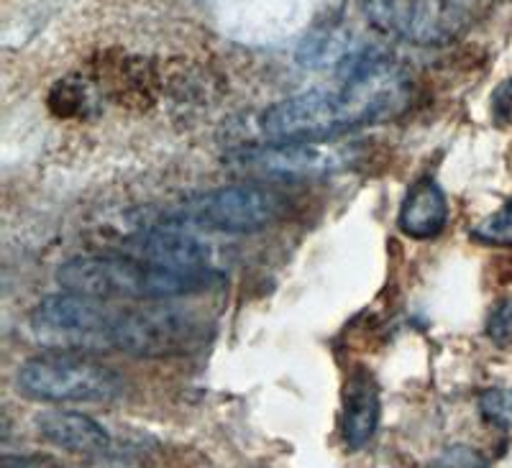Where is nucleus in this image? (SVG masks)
<instances>
[{
    "label": "nucleus",
    "instance_id": "obj_16",
    "mask_svg": "<svg viewBox=\"0 0 512 468\" xmlns=\"http://www.w3.org/2000/svg\"><path fill=\"white\" fill-rule=\"evenodd\" d=\"M431 468H489V463L472 445H451L431 463Z\"/></svg>",
    "mask_w": 512,
    "mask_h": 468
},
{
    "label": "nucleus",
    "instance_id": "obj_10",
    "mask_svg": "<svg viewBox=\"0 0 512 468\" xmlns=\"http://www.w3.org/2000/svg\"><path fill=\"white\" fill-rule=\"evenodd\" d=\"M382 420V399L374 376L367 369L351 374L344 392V412H341V435L351 451H359L372 443Z\"/></svg>",
    "mask_w": 512,
    "mask_h": 468
},
{
    "label": "nucleus",
    "instance_id": "obj_6",
    "mask_svg": "<svg viewBox=\"0 0 512 468\" xmlns=\"http://www.w3.org/2000/svg\"><path fill=\"white\" fill-rule=\"evenodd\" d=\"M116 310L90 297L49 295L31 310V333L54 351H98L111 348V325Z\"/></svg>",
    "mask_w": 512,
    "mask_h": 468
},
{
    "label": "nucleus",
    "instance_id": "obj_2",
    "mask_svg": "<svg viewBox=\"0 0 512 468\" xmlns=\"http://www.w3.org/2000/svg\"><path fill=\"white\" fill-rule=\"evenodd\" d=\"M57 282L64 292L98 302H167L213 289L221 274L213 269L177 272L139 256H75L59 266Z\"/></svg>",
    "mask_w": 512,
    "mask_h": 468
},
{
    "label": "nucleus",
    "instance_id": "obj_14",
    "mask_svg": "<svg viewBox=\"0 0 512 468\" xmlns=\"http://www.w3.org/2000/svg\"><path fill=\"white\" fill-rule=\"evenodd\" d=\"M472 238L487 243V246L512 249V197L489 218H484L479 226L472 228Z\"/></svg>",
    "mask_w": 512,
    "mask_h": 468
},
{
    "label": "nucleus",
    "instance_id": "obj_9",
    "mask_svg": "<svg viewBox=\"0 0 512 468\" xmlns=\"http://www.w3.org/2000/svg\"><path fill=\"white\" fill-rule=\"evenodd\" d=\"M131 251L149 264L177 269V272H200L210 269V246L200 238L169 228H152L136 233Z\"/></svg>",
    "mask_w": 512,
    "mask_h": 468
},
{
    "label": "nucleus",
    "instance_id": "obj_1",
    "mask_svg": "<svg viewBox=\"0 0 512 468\" xmlns=\"http://www.w3.org/2000/svg\"><path fill=\"white\" fill-rule=\"evenodd\" d=\"M338 70L336 87H315L269 105L259 116L264 139L269 144H318L390 121L408 108L410 80L387 54L356 49Z\"/></svg>",
    "mask_w": 512,
    "mask_h": 468
},
{
    "label": "nucleus",
    "instance_id": "obj_11",
    "mask_svg": "<svg viewBox=\"0 0 512 468\" xmlns=\"http://www.w3.org/2000/svg\"><path fill=\"white\" fill-rule=\"evenodd\" d=\"M36 430L41 433V438H47L62 451L80 453V456H98V453L108 451V445H111L108 430L98 420L77 410L39 412Z\"/></svg>",
    "mask_w": 512,
    "mask_h": 468
},
{
    "label": "nucleus",
    "instance_id": "obj_8",
    "mask_svg": "<svg viewBox=\"0 0 512 468\" xmlns=\"http://www.w3.org/2000/svg\"><path fill=\"white\" fill-rule=\"evenodd\" d=\"M356 149L318 141V144H269L246 146L236 151L231 164L239 172L267 177V180H313L331 177L354 167Z\"/></svg>",
    "mask_w": 512,
    "mask_h": 468
},
{
    "label": "nucleus",
    "instance_id": "obj_7",
    "mask_svg": "<svg viewBox=\"0 0 512 468\" xmlns=\"http://www.w3.org/2000/svg\"><path fill=\"white\" fill-rule=\"evenodd\" d=\"M198 336L200 320L192 312L164 302H149L144 307L116 310L111 348L139 359H164L185 351Z\"/></svg>",
    "mask_w": 512,
    "mask_h": 468
},
{
    "label": "nucleus",
    "instance_id": "obj_5",
    "mask_svg": "<svg viewBox=\"0 0 512 468\" xmlns=\"http://www.w3.org/2000/svg\"><path fill=\"white\" fill-rule=\"evenodd\" d=\"M372 29L413 47H446L469 26L461 0H364Z\"/></svg>",
    "mask_w": 512,
    "mask_h": 468
},
{
    "label": "nucleus",
    "instance_id": "obj_15",
    "mask_svg": "<svg viewBox=\"0 0 512 468\" xmlns=\"http://www.w3.org/2000/svg\"><path fill=\"white\" fill-rule=\"evenodd\" d=\"M479 412L489 425L510 428L512 425V389H487L479 397Z\"/></svg>",
    "mask_w": 512,
    "mask_h": 468
},
{
    "label": "nucleus",
    "instance_id": "obj_3",
    "mask_svg": "<svg viewBox=\"0 0 512 468\" xmlns=\"http://www.w3.org/2000/svg\"><path fill=\"white\" fill-rule=\"evenodd\" d=\"M16 387L26 397L49 405H95L121 397L126 382L116 369L100 361L70 351H54L21 364Z\"/></svg>",
    "mask_w": 512,
    "mask_h": 468
},
{
    "label": "nucleus",
    "instance_id": "obj_18",
    "mask_svg": "<svg viewBox=\"0 0 512 468\" xmlns=\"http://www.w3.org/2000/svg\"><path fill=\"white\" fill-rule=\"evenodd\" d=\"M492 113L500 123H512V80H505L492 95Z\"/></svg>",
    "mask_w": 512,
    "mask_h": 468
},
{
    "label": "nucleus",
    "instance_id": "obj_4",
    "mask_svg": "<svg viewBox=\"0 0 512 468\" xmlns=\"http://www.w3.org/2000/svg\"><path fill=\"white\" fill-rule=\"evenodd\" d=\"M282 218H285V200L277 192L251 182H239L190 197L187 203H182L177 215H169L167 220L246 236V233L264 231Z\"/></svg>",
    "mask_w": 512,
    "mask_h": 468
},
{
    "label": "nucleus",
    "instance_id": "obj_20",
    "mask_svg": "<svg viewBox=\"0 0 512 468\" xmlns=\"http://www.w3.org/2000/svg\"><path fill=\"white\" fill-rule=\"evenodd\" d=\"M82 468H144L139 461H134V458H121V456H103V453H98V456L93 458L90 463H85Z\"/></svg>",
    "mask_w": 512,
    "mask_h": 468
},
{
    "label": "nucleus",
    "instance_id": "obj_13",
    "mask_svg": "<svg viewBox=\"0 0 512 468\" xmlns=\"http://www.w3.org/2000/svg\"><path fill=\"white\" fill-rule=\"evenodd\" d=\"M354 34L346 26L326 24L310 31L300 47H297V64L310 67V70H326V67H341L351 54L356 52Z\"/></svg>",
    "mask_w": 512,
    "mask_h": 468
},
{
    "label": "nucleus",
    "instance_id": "obj_12",
    "mask_svg": "<svg viewBox=\"0 0 512 468\" xmlns=\"http://www.w3.org/2000/svg\"><path fill=\"white\" fill-rule=\"evenodd\" d=\"M446 223V195L431 177H423L410 187L405 200H402L400 213H397V228L415 241H428V238L441 236Z\"/></svg>",
    "mask_w": 512,
    "mask_h": 468
},
{
    "label": "nucleus",
    "instance_id": "obj_17",
    "mask_svg": "<svg viewBox=\"0 0 512 468\" xmlns=\"http://www.w3.org/2000/svg\"><path fill=\"white\" fill-rule=\"evenodd\" d=\"M487 336L489 341L500 343V346L512 343V297H505L489 310Z\"/></svg>",
    "mask_w": 512,
    "mask_h": 468
},
{
    "label": "nucleus",
    "instance_id": "obj_19",
    "mask_svg": "<svg viewBox=\"0 0 512 468\" xmlns=\"http://www.w3.org/2000/svg\"><path fill=\"white\" fill-rule=\"evenodd\" d=\"M0 468H59V463L44 453H29V456H6L0 461Z\"/></svg>",
    "mask_w": 512,
    "mask_h": 468
}]
</instances>
